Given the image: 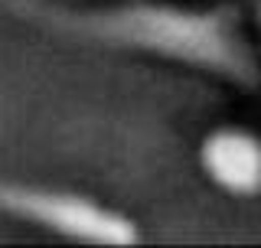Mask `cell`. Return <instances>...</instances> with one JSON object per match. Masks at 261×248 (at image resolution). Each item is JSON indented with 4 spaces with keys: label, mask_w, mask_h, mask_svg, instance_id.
<instances>
[{
    "label": "cell",
    "mask_w": 261,
    "mask_h": 248,
    "mask_svg": "<svg viewBox=\"0 0 261 248\" xmlns=\"http://www.w3.org/2000/svg\"><path fill=\"white\" fill-rule=\"evenodd\" d=\"M4 4L16 16L39 23L59 36L147 53L232 82L245 92L261 88V65L242 33L239 10L228 4L209 10L150 4V0H127L118 7H95V10L59 7L46 0H4Z\"/></svg>",
    "instance_id": "cell-1"
},
{
    "label": "cell",
    "mask_w": 261,
    "mask_h": 248,
    "mask_svg": "<svg viewBox=\"0 0 261 248\" xmlns=\"http://www.w3.org/2000/svg\"><path fill=\"white\" fill-rule=\"evenodd\" d=\"M0 212L33 226L56 232L69 242L82 245H111L127 248L141 245L144 232L130 216L121 209L92 200L75 189L20 183V180H0Z\"/></svg>",
    "instance_id": "cell-2"
},
{
    "label": "cell",
    "mask_w": 261,
    "mask_h": 248,
    "mask_svg": "<svg viewBox=\"0 0 261 248\" xmlns=\"http://www.w3.org/2000/svg\"><path fill=\"white\" fill-rule=\"evenodd\" d=\"M199 167L228 196H261V134L242 124H219L199 144Z\"/></svg>",
    "instance_id": "cell-3"
},
{
    "label": "cell",
    "mask_w": 261,
    "mask_h": 248,
    "mask_svg": "<svg viewBox=\"0 0 261 248\" xmlns=\"http://www.w3.org/2000/svg\"><path fill=\"white\" fill-rule=\"evenodd\" d=\"M258 27H261V0H258Z\"/></svg>",
    "instance_id": "cell-4"
}]
</instances>
